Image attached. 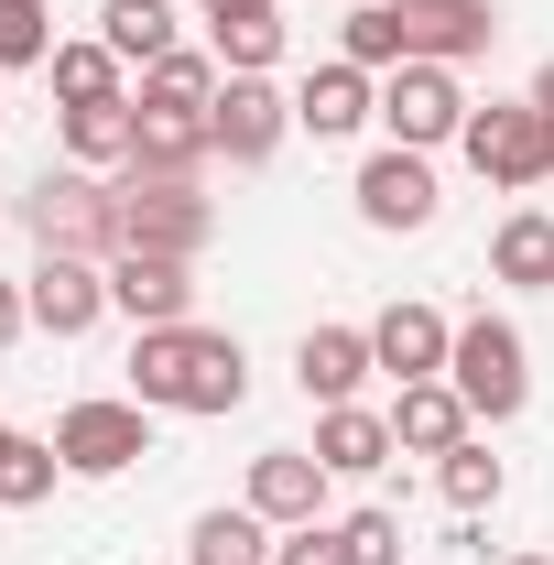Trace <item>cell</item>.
<instances>
[{
  "mask_svg": "<svg viewBox=\"0 0 554 565\" xmlns=\"http://www.w3.org/2000/svg\"><path fill=\"white\" fill-rule=\"evenodd\" d=\"M185 565H273V522L239 500V511H196L185 522Z\"/></svg>",
  "mask_w": 554,
  "mask_h": 565,
  "instance_id": "44dd1931",
  "label": "cell"
},
{
  "mask_svg": "<svg viewBox=\"0 0 554 565\" xmlns=\"http://www.w3.org/2000/svg\"><path fill=\"white\" fill-rule=\"evenodd\" d=\"M381 131L403 141V152L457 141V131H468V87H457V66H392V76H381Z\"/></svg>",
  "mask_w": 554,
  "mask_h": 565,
  "instance_id": "52a82bcc",
  "label": "cell"
},
{
  "mask_svg": "<svg viewBox=\"0 0 554 565\" xmlns=\"http://www.w3.org/2000/svg\"><path fill=\"white\" fill-rule=\"evenodd\" d=\"M446 381H457V403L479 424H511L533 403V349H522V327H511V316H468L457 349H446Z\"/></svg>",
  "mask_w": 554,
  "mask_h": 565,
  "instance_id": "3957f363",
  "label": "cell"
},
{
  "mask_svg": "<svg viewBox=\"0 0 554 565\" xmlns=\"http://www.w3.org/2000/svg\"><path fill=\"white\" fill-rule=\"evenodd\" d=\"M370 370H381V359H370V327H305V349H294V381H305L316 414H327V403H359Z\"/></svg>",
  "mask_w": 554,
  "mask_h": 565,
  "instance_id": "9a60e30c",
  "label": "cell"
},
{
  "mask_svg": "<svg viewBox=\"0 0 554 565\" xmlns=\"http://www.w3.org/2000/svg\"><path fill=\"white\" fill-rule=\"evenodd\" d=\"M11 207L33 228V250H76V262H109V250H120V239H109V174H76V163L55 174V163H44Z\"/></svg>",
  "mask_w": 554,
  "mask_h": 565,
  "instance_id": "277c9868",
  "label": "cell"
},
{
  "mask_svg": "<svg viewBox=\"0 0 554 565\" xmlns=\"http://www.w3.org/2000/svg\"><path fill=\"white\" fill-rule=\"evenodd\" d=\"M22 327H33V305H22V282H0V349H11Z\"/></svg>",
  "mask_w": 554,
  "mask_h": 565,
  "instance_id": "1f68e13d",
  "label": "cell"
},
{
  "mask_svg": "<svg viewBox=\"0 0 554 565\" xmlns=\"http://www.w3.org/2000/svg\"><path fill=\"white\" fill-rule=\"evenodd\" d=\"M273 565H348V544H338V522H294L273 544Z\"/></svg>",
  "mask_w": 554,
  "mask_h": 565,
  "instance_id": "4dcf8cb0",
  "label": "cell"
},
{
  "mask_svg": "<svg viewBox=\"0 0 554 565\" xmlns=\"http://www.w3.org/2000/svg\"><path fill=\"white\" fill-rule=\"evenodd\" d=\"M109 239L120 250H163V262H196L217 239V207L196 196V174H141L131 163V174H109Z\"/></svg>",
  "mask_w": 554,
  "mask_h": 565,
  "instance_id": "7a4b0ae2",
  "label": "cell"
},
{
  "mask_svg": "<svg viewBox=\"0 0 554 565\" xmlns=\"http://www.w3.org/2000/svg\"><path fill=\"white\" fill-rule=\"evenodd\" d=\"M22 305H33V327H44V338H87V327L109 316V262L44 250V262L22 273Z\"/></svg>",
  "mask_w": 554,
  "mask_h": 565,
  "instance_id": "30bf717a",
  "label": "cell"
},
{
  "mask_svg": "<svg viewBox=\"0 0 554 565\" xmlns=\"http://www.w3.org/2000/svg\"><path fill=\"white\" fill-rule=\"evenodd\" d=\"M55 457H66V479H120V468H141L152 457V403H131V392L66 403L55 414Z\"/></svg>",
  "mask_w": 554,
  "mask_h": 565,
  "instance_id": "8992f818",
  "label": "cell"
},
{
  "mask_svg": "<svg viewBox=\"0 0 554 565\" xmlns=\"http://www.w3.org/2000/svg\"><path fill=\"white\" fill-rule=\"evenodd\" d=\"M109 316H131V327H185V316H196V262L120 250V262H109Z\"/></svg>",
  "mask_w": 554,
  "mask_h": 565,
  "instance_id": "7c38bea8",
  "label": "cell"
},
{
  "mask_svg": "<svg viewBox=\"0 0 554 565\" xmlns=\"http://www.w3.org/2000/svg\"><path fill=\"white\" fill-rule=\"evenodd\" d=\"M0 120H11V98H0Z\"/></svg>",
  "mask_w": 554,
  "mask_h": 565,
  "instance_id": "d590c367",
  "label": "cell"
},
{
  "mask_svg": "<svg viewBox=\"0 0 554 565\" xmlns=\"http://www.w3.org/2000/svg\"><path fill=\"white\" fill-rule=\"evenodd\" d=\"M131 403L152 414H239L251 403V349L217 327H141L131 338Z\"/></svg>",
  "mask_w": 554,
  "mask_h": 565,
  "instance_id": "6da1fadb",
  "label": "cell"
},
{
  "mask_svg": "<svg viewBox=\"0 0 554 565\" xmlns=\"http://www.w3.org/2000/svg\"><path fill=\"white\" fill-rule=\"evenodd\" d=\"M207 131H217V163H273L283 131H294V98H283L273 76H228L217 109H207Z\"/></svg>",
  "mask_w": 554,
  "mask_h": 565,
  "instance_id": "8fae6325",
  "label": "cell"
},
{
  "mask_svg": "<svg viewBox=\"0 0 554 565\" xmlns=\"http://www.w3.org/2000/svg\"><path fill=\"white\" fill-rule=\"evenodd\" d=\"M338 544H348V565H403V511H348Z\"/></svg>",
  "mask_w": 554,
  "mask_h": 565,
  "instance_id": "f546056e",
  "label": "cell"
},
{
  "mask_svg": "<svg viewBox=\"0 0 554 565\" xmlns=\"http://www.w3.org/2000/svg\"><path fill=\"white\" fill-rule=\"evenodd\" d=\"M316 457H327V479H370V468H392L403 446H392V414H370V403H327V414H316Z\"/></svg>",
  "mask_w": 554,
  "mask_h": 565,
  "instance_id": "ac0fdd59",
  "label": "cell"
},
{
  "mask_svg": "<svg viewBox=\"0 0 554 565\" xmlns=\"http://www.w3.org/2000/svg\"><path fill=\"white\" fill-rule=\"evenodd\" d=\"M446 349H457V327H446L435 305H381V316H370V359H381L392 381H446Z\"/></svg>",
  "mask_w": 554,
  "mask_h": 565,
  "instance_id": "5bb4252c",
  "label": "cell"
},
{
  "mask_svg": "<svg viewBox=\"0 0 554 565\" xmlns=\"http://www.w3.org/2000/svg\"><path fill=\"white\" fill-rule=\"evenodd\" d=\"M131 152H141V109H131V98L66 109V163H76V174H131Z\"/></svg>",
  "mask_w": 554,
  "mask_h": 565,
  "instance_id": "d6986e66",
  "label": "cell"
},
{
  "mask_svg": "<svg viewBox=\"0 0 554 565\" xmlns=\"http://www.w3.org/2000/svg\"><path fill=\"white\" fill-rule=\"evenodd\" d=\"M207 33H217V66H228V76H273V55H283V11H273V0L207 11Z\"/></svg>",
  "mask_w": 554,
  "mask_h": 565,
  "instance_id": "603a6c76",
  "label": "cell"
},
{
  "mask_svg": "<svg viewBox=\"0 0 554 565\" xmlns=\"http://www.w3.org/2000/svg\"><path fill=\"white\" fill-rule=\"evenodd\" d=\"M533 109H544V120H554V55H544V76H533Z\"/></svg>",
  "mask_w": 554,
  "mask_h": 565,
  "instance_id": "d6a6232c",
  "label": "cell"
},
{
  "mask_svg": "<svg viewBox=\"0 0 554 565\" xmlns=\"http://www.w3.org/2000/svg\"><path fill=\"white\" fill-rule=\"evenodd\" d=\"M207 11H239V0H207Z\"/></svg>",
  "mask_w": 554,
  "mask_h": 565,
  "instance_id": "e575fe53",
  "label": "cell"
},
{
  "mask_svg": "<svg viewBox=\"0 0 554 565\" xmlns=\"http://www.w3.org/2000/svg\"><path fill=\"white\" fill-rule=\"evenodd\" d=\"M435 490H446L457 511H468V522H479L489 500H500V457H489L479 435H468V446H446V457H435Z\"/></svg>",
  "mask_w": 554,
  "mask_h": 565,
  "instance_id": "83f0119b",
  "label": "cell"
},
{
  "mask_svg": "<svg viewBox=\"0 0 554 565\" xmlns=\"http://www.w3.org/2000/svg\"><path fill=\"white\" fill-rule=\"evenodd\" d=\"M98 44H109L120 66H163V55H174V0H109V11H98Z\"/></svg>",
  "mask_w": 554,
  "mask_h": 565,
  "instance_id": "cb8c5ba5",
  "label": "cell"
},
{
  "mask_svg": "<svg viewBox=\"0 0 554 565\" xmlns=\"http://www.w3.org/2000/svg\"><path fill=\"white\" fill-rule=\"evenodd\" d=\"M239 500H251L273 533H294V522H327V457H316V446H262Z\"/></svg>",
  "mask_w": 554,
  "mask_h": 565,
  "instance_id": "4fadbf2b",
  "label": "cell"
},
{
  "mask_svg": "<svg viewBox=\"0 0 554 565\" xmlns=\"http://www.w3.org/2000/svg\"><path fill=\"white\" fill-rule=\"evenodd\" d=\"M489 273L522 282V294H554V217L544 207H511L500 228H489Z\"/></svg>",
  "mask_w": 554,
  "mask_h": 565,
  "instance_id": "ffe728a7",
  "label": "cell"
},
{
  "mask_svg": "<svg viewBox=\"0 0 554 565\" xmlns=\"http://www.w3.org/2000/svg\"><path fill=\"white\" fill-rule=\"evenodd\" d=\"M468 435H479V414L457 403V381H403V403H392V446L403 457H446Z\"/></svg>",
  "mask_w": 554,
  "mask_h": 565,
  "instance_id": "e0dca14e",
  "label": "cell"
},
{
  "mask_svg": "<svg viewBox=\"0 0 554 565\" xmlns=\"http://www.w3.org/2000/svg\"><path fill=\"white\" fill-rule=\"evenodd\" d=\"M217 87H228V66L174 44L163 66H141V87H131V98H141V109H185V120H207V109H217Z\"/></svg>",
  "mask_w": 554,
  "mask_h": 565,
  "instance_id": "7402d4cb",
  "label": "cell"
},
{
  "mask_svg": "<svg viewBox=\"0 0 554 565\" xmlns=\"http://www.w3.org/2000/svg\"><path fill=\"white\" fill-rule=\"evenodd\" d=\"M55 479H66V457H55L44 435L0 424V511H33V500H55Z\"/></svg>",
  "mask_w": 554,
  "mask_h": 565,
  "instance_id": "d4e9b609",
  "label": "cell"
},
{
  "mask_svg": "<svg viewBox=\"0 0 554 565\" xmlns=\"http://www.w3.org/2000/svg\"><path fill=\"white\" fill-rule=\"evenodd\" d=\"M348 196H359L370 228H435V207H446V196H435V152H403V141H381Z\"/></svg>",
  "mask_w": 554,
  "mask_h": 565,
  "instance_id": "9c48e42d",
  "label": "cell"
},
{
  "mask_svg": "<svg viewBox=\"0 0 554 565\" xmlns=\"http://www.w3.org/2000/svg\"><path fill=\"white\" fill-rule=\"evenodd\" d=\"M55 98H66V109L131 98V87H120V55H109V44H55Z\"/></svg>",
  "mask_w": 554,
  "mask_h": 565,
  "instance_id": "484cf974",
  "label": "cell"
},
{
  "mask_svg": "<svg viewBox=\"0 0 554 565\" xmlns=\"http://www.w3.org/2000/svg\"><path fill=\"white\" fill-rule=\"evenodd\" d=\"M511 565H554V555H511Z\"/></svg>",
  "mask_w": 554,
  "mask_h": 565,
  "instance_id": "836d02e7",
  "label": "cell"
},
{
  "mask_svg": "<svg viewBox=\"0 0 554 565\" xmlns=\"http://www.w3.org/2000/svg\"><path fill=\"white\" fill-rule=\"evenodd\" d=\"M359 120H381V87H370V66H316L305 87H294V131H316V141H348Z\"/></svg>",
  "mask_w": 554,
  "mask_h": 565,
  "instance_id": "2e32d148",
  "label": "cell"
},
{
  "mask_svg": "<svg viewBox=\"0 0 554 565\" xmlns=\"http://www.w3.org/2000/svg\"><path fill=\"white\" fill-rule=\"evenodd\" d=\"M338 55H348V66H370V76H392V66H403V11H392V0H359L348 33H338Z\"/></svg>",
  "mask_w": 554,
  "mask_h": 565,
  "instance_id": "4316f807",
  "label": "cell"
},
{
  "mask_svg": "<svg viewBox=\"0 0 554 565\" xmlns=\"http://www.w3.org/2000/svg\"><path fill=\"white\" fill-rule=\"evenodd\" d=\"M403 11V66H479L500 44V0H392Z\"/></svg>",
  "mask_w": 554,
  "mask_h": 565,
  "instance_id": "ba28073f",
  "label": "cell"
},
{
  "mask_svg": "<svg viewBox=\"0 0 554 565\" xmlns=\"http://www.w3.org/2000/svg\"><path fill=\"white\" fill-rule=\"evenodd\" d=\"M11 66H55V11L44 0H0V76Z\"/></svg>",
  "mask_w": 554,
  "mask_h": 565,
  "instance_id": "f1b7e54d",
  "label": "cell"
},
{
  "mask_svg": "<svg viewBox=\"0 0 554 565\" xmlns=\"http://www.w3.org/2000/svg\"><path fill=\"white\" fill-rule=\"evenodd\" d=\"M457 152L479 163L489 185H511V196H533V185H554V120L533 109V98H489V109H468V131H457Z\"/></svg>",
  "mask_w": 554,
  "mask_h": 565,
  "instance_id": "5b68a950",
  "label": "cell"
}]
</instances>
